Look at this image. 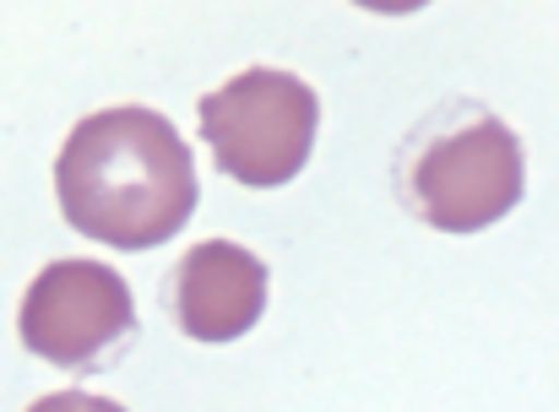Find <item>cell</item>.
<instances>
[{
	"label": "cell",
	"instance_id": "4",
	"mask_svg": "<svg viewBox=\"0 0 559 412\" xmlns=\"http://www.w3.org/2000/svg\"><path fill=\"white\" fill-rule=\"evenodd\" d=\"M16 331L22 348L38 353L55 369H104L126 353V342L136 337V299L126 288V277L104 260H49L16 310Z\"/></svg>",
	"mask_w": 559,
	"mask_h": 412
},
{
	"label": "cell",
	"instance_id": "3",
	"mask_svg": "<svg viewBox=\"0 0 559 412\" xmlns=\"http://www.w3.org/2000/svg\"><path fill=\"white\" fill-rule=\"evenodd\" d=\"M201 142L212 147L217 169L250 191H277L288 185L321 131V98L305 76L294 71H239L217 93L201 98Z\"/></svg>",
	"mask_w": 559,
	"mask_h": 412
},
{
	"label": "cell",
	"instance_id": "2",
	"mask_svg": "<svg viewBox=\"0 0 559 412\" xmlns=\"http://www.w3.org/2000/svg\"><path fill=\"white\" fill-rule=\"evenodd\" d=\"M527 191V158L516 131L484 104H451L429 114L402 158L396 196L402 206L440 233H478L511 217Z\"/></svg>",
	"mask_w": 559,
	"mask_h": 412
},
{
	"label": "cell",
	"instance_id": "1",
	"mask_svg": "<svg viewBox=\"0 0 559 412\" xmlns=\"http://www.w3.org/2000/svg\"><path fill=\"white\" fill-rule=\"evenodd\" d=\"M55 196L76 233L109 250H158L195 211V158L169 114L115 104L66 136L55 158Z\"/></svg>",
	"mask_w": 559,
	"mask_h": 412
},
{
	"label": "cell",
	"instance_id": "5",
	"mask_svg": "<svg viewBox=\"0 0 559 412\" xmlns=\"http://www.w3.org/2000/svg\"><path fill=\"white\" fill-rule=\"evenodd\" d=\"M266 293H272L266 260L234 239L195 244L169 277V310L195 342H239L266 315Z\"/></svg>",
	"mask_w": 559,
	"mask_h": 412
}]
</instances>
